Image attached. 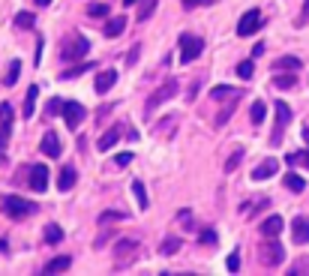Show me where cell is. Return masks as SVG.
Returning <instances> with one entry per match:
<instances>
[{"label":"cell","mask_w":309,"mask_h":276,"mask_svg":"<svg viewBox=\"0 0 309 276\" xmlns=\"http://www.w3.org/2000/svg\"><path fill=\"white\" fill-rule=\"evenodd\" d=\"M258 54H264V42H258V45L252 48V57H258Z\"/></svg>","instance_id":"cell-44"},{"label":"cell","mask_w":309,"mask_h":276,"mask_svg":"<svg viewBox=\"0 0 309 276\" xmlns=\"http://www.w3.org/2000/svg\"><path fill=\"white\" fill-rule=\"evenodd\" d=\"M153 9H156V0H144V3H141V9H138V21L144 24V21L153 15Z\"/></svg>","instance_id":"cell-27"},{"label":"cell","mask_w":309,"mask_h":276,"mask_svg":"<svg viewBox=\"0 0 309 276\" xmlns=\"http://www.w3.org/2000/svg\"><path fill=\"white\" fill-rule=\"evenodd\" d=\"M132 195H135L138 207H141V210H147V192H144V183H141V180L132 183Z\"/></svg>","instance_id":"cell-25"},{"label":"cell","mask_w":309,"mask_h":276,"mask_svg":"<svg viewBox=\"0 0 309 276\" xmlns=\"http://www.w3.org/2000/svg\"><path fill=\"white\" fill-rule=\"evenodd\" d=\"M291 237H294V243H309V219L306 216H297L291 222Z\"/></svg>","instance_id":"cell-11"},{"label":"cell","mask_w":309,"mask_h":276,"mask_svg":"<svg viewBox=\"0 0 309 276\" xmlns=\"http://www.w3.org/2000/svg\"><path fill=\"white\" fill-rule=\"evenodd\" d=\"M0 210H3L9 219H21V216L36 213V204L27 201V198H18V195H3V198H0Z\"/></svg>","instance_id":"cell-1"},{"label":"cell","mask_w":309,"mask_h":276,"mask_svg":"<svg viewBox=\"0 0 309 276\" xmlns=\"http://www.w3.org/2000/svg\"><path fill=\"white\" fill-rule=\"evenodd\" d=\"M36 96H39V87L30 84V90H27V96H24V117H27V120L36 114Z\"/></svg>","instance_id":"cell-20"},{"label":"cell","mask_w":309,"mask_h":276,"mask_svg":"<svg viewBox=\"0 0 309 276\" xmlns=\"http://www.w3.org/2000/svg\"><path fill=\"white\" fill-rule=\"evenodd\" d=\"M282 228H285V219H282V216H267V219L261 222V234H264V237H279Z\"/></svg>","instance_id":"cell-13"},{"label":"cell","mask_w":309,"mask_h":276,"mask_svg":"<svg viewBox=\"0 0 309 276\" xmlns=\"http://www.w3.org/2000/svg\"><path fill=\"white\" fill-rule=\"evenodd\" d=\"M231 111H234V102L225 105V111H222V114L216 117V126H225V123H228V117H231Z\"/></svg>","instance_id":"cell-38"},{"label":"cell","mask_w":309,"mask_h":276,"mask_svg":"<svg viewBox=\"0 0 309 276\" xmlns=\"http://www.w3.org/2000/svg\"><path fill=\"white\" fill-rule=\"evenodd\" d=\"M114 84H117V72H114V69H105V72L96 75V84H93V87H96V93H108Z\"/></svg>","instance_id":"cell-12"},{"label":"cell","mask_w":309,"mask_h":276,"mask_svg":"<svg viewBox=\"0 0 309 276\" xmlns=\"http://www.w3.org/2000/svg\"><path fill=\"white\" fill-rule=\"evenodd\" d=\"M174 93H177V78H168V81H165V84H162L156 93H150V96H147V102H144V114L150 117V114H153V111H156L162 102H168Z\"/></svg>","instance_id":"cell-2"},{"label":"cell","mask_w":309,"mask_h":276,"mask_svg":"<svg viewBox=\"0 0 309 276\" xmlns=\"http://www.w3.org/2000/svg\"><path fill=\"white\" fill-rule=\"evenodd\" d=\"M45 240H48V243H60V240H63V228L51 222V225L45 228Z\"/></svg>","instance_id":"cell-26"},{"label":"cell","mask_w":309,"mask_h":276,"mask_svg":"<svg viewBox=\"0 0 309 276\" xmlns=\"http://www.w3.org/2000/svg\"><path fill=\"white\" fill-rule=\"evenodd\" d=\"M138 54H141V45H132V51L126 54V63L132 66V63H138Z\"/></svg>","instance_id":"cell-40"},{"label":"cell","mask_w":309,"mask_h":276,"mask_svg":"<svg viewBox=\"0 0 309 276\" xmlns=\"http://www.w3.org/2000/svg\"><path fill=\"white\" fill-rule=\"evenodd\" d=\"M258 27H261V9H249L237 21V36H252Z\"/></svg>","instance_id":"cell-6"},{"label":"cell","mask_w":309,"mask_h":276,"mask_svg":"<svg viewBox=\"0 0 309 276\" xmlns=\"http://www.w3.org/2000/svg\"><path fill=\"white\" fill-rule=\"evenodd\" d=\"M294 84H297L294 75H276L273 78V87H279V90H288V87H294Z\"/></svg>","instance_id":"cell-28"},{"label":"cell","mask_w":309,"mask_h":276,"mask_svg":"<svg viewBox=\"0 0 309 276\" xmlns=\"http://www.w3.org/2000/svg\"><path fill=\"white\" fill-rule=\"evenodd\" d=\"M0 123H3V126H9V123H12V105H9V102L0 105Z\"/></svg>","instance_id":"cell-35"},{"label":"cell","mask_w":309,"mask_h":276,"mask_svg":"<svg viewBox=\"0 0 309 276\" xmlns=\"http://www.w3.org/2000/svg\"><path fill=\"white\" fill-rule=\"evenodd\" d=\"M177 249H180V237H168V240H162V249H159V252H162V255H174Z\"/></svg>","instance_id":"cell-31"},{"label":"cell","mask_w":309,"mask_h":276,"mask_svg":"<svg viewBox=\"0 0 309 276\" xmlns=\"http://www.w3.org/2000/svg\"><path fill=\"white\" fill-rule=\"evenodd\" d=\"M264 114H267V105L264 102H252V108H249V120L258 126V123H264Z\"/></svg>","instance_id":"cell-23"},{"label":"cell","mask_w":309,"mask_h":276,"mask_svg":"<svg viewBox=\"0 0 309 276\" xmlns=\"http://www.w3.org/2000/svg\"><path fill=\"white\" fill-rule=\"evenodd\" d=\"M63 105H66V99H60V96H54V99L48 102V117H54V114H63Z\"/></svg>","instance_id":"cell-34"},{"label":"cell","mask_w":309,"mask_h":276,"mask_svg":"<svg viewBox=\"0 0 309 276\" xmlns=\"http://www.w3.org/2000/svg\"><path fill=\"white\" fill-rule=\"evenodd\" d=\"M198 3H204V0H183V6H186V9H195Z\"/></svg>","instance_id":"cell-45"},{"label":"cell","mask_w":309,"mask_h":276,"mask_svg":"<svg viewBox=\"0 0 309 276\" xmlns=\"http://www.w3.org/2000/svg\"><path fill=\"white\" fill-rule=\"evenodd\" d=\"M241 162H243V150H234V153L228 156V162H225V174H231L237 165H241Z\"/></svg>","instance_id":"cell-32"},{"label":"cell","mask_w":309,"mask_h":276,"mask_svg":"<svg viewBox=\"0 0 309 276\" xmlns=\"http://www.w3.org/2000/svg\"><path fill=\"white\" fill-rule=\"evenodd\" d=\"M33 24H36L33 12H18L15 15V27H33Z\"/></svg>","instance_id":"cell-29"},{"label":"cell","mask_w":309,"mask_h":276,"mask_svg":"<svg viewBox=\"0 0 309 276\" xmlns=\"http://www.w3.org/2000/svg\"><path fill=\"white\" fill-rule=\"evenodd\" d=\"M201 243L213 246V243H216V231H204V234H201Z\"/></svg>","instance_id":"cell-42"},{"label":"cell","mask_w":309,"mask_h":276,"mask_svg":"<svg viewBox=\"0 0 309 276\" xmlns=\"http://www.w3.org/2000/svg\"><path fill=\"white\" fill-rule=\"evenodd\" d=\"M0 162H3V150H0Z\"/></svg>","instance_id":"cell-49"},{"label":"cell","mask_w":309,"mask_h":276,"mask_svg":"<svg viewBox=\"0 0 309 276\" xmlns=\"http://www.w3.org/2000/svg\"><path fill=\"white\" fill-rule=\"evenodd\" d=\"M75 180H78V171H75L72 165H66V168L60 171V177H57V189H60V192H69V189L75 186Z\"/></svg>","instance_id":"cell-16"},{"label":"cell","mask_w":309,"mask_h":276,"mask_svg":"<svg viewBox=\"0 0 309 276\" xmlns=\"http://www.w3.org/2000/svg\"><path fill=\"white\" fill-rule=\"evenodd\" d=\"M123 30H126V15H114V18H108V24H105V36H108V39H117Z\"/></svg>","instance_id":"cell-14"},{"label":"cell","mask_w":309,"mask_h":276,"mask_svg":"<svg viewBox=\"0 0 309 276\" xmlns=\"http://www.w3.org/2000/svg\"><path fill=\"white\" fill-rule=\"evenodd\" d=\"M6 141H9V129H0V147H6Z\"/></svg>","instance_id":"cell-43"},{"label":"cell","mask_w":309,"mask_h":276,"mask_svg":"<svg viewBox=\"0 0 309 276\" xmlns=\"http://www.w3.org/2000/svg\"><path fill=\"white\" fill-rule=\"evenodd\" d=\"M30 189L33 192H45L48 189V168L45 165H33L30 168Z\"/></svg>","instance_id":"cell-9"},{"label":"cell","mask_w":309,"mask_h":276,"mask_svg":"<svg viewBox=\"0 0 309 276\" xmlns=\"http://www.w3.org/2000/svg\"><path fill=\"white\" fill-rule=\"evenodd\" d=\"M276 171H279V162H276V159H264V162L252 171V180H267V177H273Z\"/></svg>","instance_id":"cell-15"},{"label":"cell","mask_w":309,"mask_h":276,"mask_svg":"<svg viewBox=\"0 0 309 276\" xmlns=\"http://www.w3.org/2000/svg\"><path fill=\"white\" fill-rule=\"evenodd\" d=\"M63 117H66L69 129H78V126L84 123V117H87V108H84L81 102H66L63 105Z\"/></svg>","instance_id":"cell-8"},{"label":"cell","mask_w":309,"mask_h":276,"mask_svg":"<svg viewBox=\"0 0 309 276\" xmlns=\"http://www.w3.org/2000/svg\"><path fill=\"white\" fill-rule=\"evenodd\" d=\"M18 75H21V60H9V69H6L3 84H6V87H12V84L18 81Z\"/></svg>","instance_id":"cell-21"},{"label":"cell","mask_w":309,"mask_h":276,"mask_svg":"<svg viewBox=\"0 0 309 276\" xmlns=\"http://www.w3.org/2000/svg\"><path fill=\"white\" fill-rule=\"evenodd\" d=\"M201 51H204V39L201 36H192V33L180 36V63H192Z\"/></svg>","instance_id":"cell-3"},{"label":"cell","mask_w":309,"mask_h":276,"mask_svg":"<svg viewBox=\"0 0 309 276\" xmlns=\"http://www.w3.org/2000/svg\"><path fill=\"white\" fill-rule=\"evenodd\" d=\"M303 165L309 168V150H303Z\"/></svg>","instance_id":"cell-46"},{"label":"cell","mask_w":309,"mask_h":276,"mask_svg":"<svg viewBox=\"0 0 309 276\" xmlns=\"http://www.w3.org/2000/svg\"><path fill=\"white\" fill-rule=\"evenodd\" d=\"M273 69L279 72V69H291V72H297L300 69V57H279L273 63Z\"/></svg>","instance_id":"cell-24"},{"label":"cell","mask_w":309,"mask_h":276,"mask_svg":"<svg viewBox=\"0 0 309 276\" xmlns=\"http://www.w3.org/2000/svg\"><path fill=\"white\" fill-rule=\"evenodd\" d=\"M39 150H42L45 156L57 159V156H60V138L54 135V132H45V135H42V144H39Z\"/></svg>","instance_id":"cell-10"},{"label":"cell","mask_w":309,"mask_h":276,"mask_svg":"<svg viewBox=\"0 0 309 276\" xmlns=\"http://www.w3.org/2000/svg\"><path fill=\"white\" fill-rule=\"evenodd\" d=\"M225 267H228L231 273H237V270H241V255H237V252H231V255L225 258Z\"/></svg>","instance_id":"cell-37"},{"label":"cell","mask_w":309,"mask_h":276,"mask_svg":"<svg viewBox=\"0 0 309 276\" xmlns=\"http://www.w3.org/2000/svg\"><path fill=\"white\" fill-rule=\"evenodd\" d=\"M237 96H241V90L225 87V84H219V87H213V90H210V99H213V102H219V99H237Z\"/></svg>","instance_id":"cell-19"},{"label":"cell","mask_w":309,"mask_h":276,"mask_svg":"<svg viewBox=\"0 0 309 276\" xmlns=\"http://www.w3.org/2000/svg\"><path fill=\"white\" fill-rule=\"evenodd\" d=\"M48 3H51V0H36V6H48Z\"/></svg>","instance_id":"cell-47"},{"label":"cell","mask_w":309,"mask_h":276,"mask_svg":"<svg viewBox=\"0 0 309 276\" xmlns=\"http://www.w3.org/2000/svg\"><path fill=\"white\" fill-rule=\"evenodd\" d=\"M288 123H291V108H288V102H276V126H273V135H270L273 147L282 141V132H285Z\"/></svg>","instance_id":"cell-5"},{"label":"cell","mask_w":309,"mask_h":276,"mask_svg":"<svg viewBox=\"0 0 309 276\" xmlns=\"http://www.w3.org/2000/svg\"><path fill=\"white\" fill-rule=\"evenodd\" d=\"M90 63H81V66H75V69H66V72H63V75H60V78H63V81H72V78H78V75H81V72H90Z\"/></svg>","instance_id":"cell-30"},{"label":"cell","mask_w":309,"mask_h":276,"mask_svg":"<svg viewBox=\"0 0 309 276\" xmlns=\"http://www.w3.org/2000/svg\"><path fill=\"white\" fill-rule=\"evenodd\" d=\"M120 135H123V126H111V129L99 138V150H111V147L120 141Z\"/></svg>","instance_id":"cell-17"},{"label":"cell","mask_w":309,"mask_h":276,"mask_svg":"<svg viewBox=\"0 0 309 276\" xmlns=\"http://www.w3.org/2000/svg\"><path fill=\"white\" fill-rule=\"evenodd\" d=\"M114 162L123 168V165H129V162H132V153H120V156H114Z\"/></svg>","instance_id":"cell-41"},{"label":"cell","mask_w":309,"mask_h":276,"mask_svg":"<svg viewBox=\"0 0 309 276\" xmlns=\"http://www.w3.org/2000/svg\"><path fill=\"white\" fill-rule=\"evenodd\" d=\"M87 51H90L87 39H84L81 33H75V36H72V42H69V45H63V54H60V57H66V60H81Z\"/></svg>","instance_id":"cell-7"},{"label":"cell","mask_w":309,"mask_h":276,"mask_svg":"<svg viewBox=\"0 0 309 276\" xmlns=\"http://www.w3.org/2000/svg\"><path fill=\"white\" fill-rule=\"evenodd\" d=\"M69 264H72V258H69V255L51 258V261L45 264V270H42V273H63V270H69Z\"/></svg>","instance_id":"cell-18"},{"label":"cell","mask_w":309,"mask_h":276,"mask_svg":"<svg viewBox=\"0 0 309 276\" xmlns=\"http://www.w3.org/2000/svg\"><path fill=\"white\" fill-rule=\"evenodd\" d=\"M252 72H255L252 60H243V63H237V75H241V78H252Z\"/></svg>","instance_id":"cell-36"},{"label":"cell","mask_w":309,"mask_h":276,"mask_svg":"<svg viewBox=\"0 0 309 276\" xmlns=\"http://www.w3.org/2000/svg\"><path fill=\"white\" fill-rule=\"evenodd\" d=\"M282 258H285L282 243L276 240V237H267V243L261 246V261H264L267 267H276V264H282Z\"/></svg>","instance_id":"cell-4"},{"label":"cell","mask_w":309,"mask_h":276,"mask_svg":"<svg viewBox=\"0 0 309 276\" xmlns=\"http://www.w3.org/2000/svg\"><path fill=\"white\" fill-rule=\"evenodd\" d=\"M285 186H288V189H291V192H303V189H306V180H303V177H300V174H285Z\"/></svg>","instance_id":"cell-22"},{"label":"cell","mask_w":309,"mask_h":276,"mask_svg":"<svg viewBox=\"0 0 309 276\" xmlns=\"http://www.w3.org/2000/svg\"><path fill=\"white\" fill-rule=\"evenodd\" d=\"M132 3H135V0H123V6H132Z\"/></svg>","instance_id":"cell-48"},{"label":"cell","mask_w":309,"mask_h":276,"mask_svg":"<svg viewBox=\"0 0 309 276\" xmlns=\"http://www.w3.org/2000/svg\"><path fill=\"white\" fill-rule=\"evenodd\" d=\"M111 219H120V222H126V213H114V210H108V213H102V216H99V222H105V225H108Z\"/></svg>","instance_id":"cell-39"},{"label":"cell","mask_w":309,"mask_h":276,"mask_svg":"<svg viewBox=\"0 0 309 276\" xmlns=\"http://www.w3.org/2000/svg\"><path fill=\"white\" fill-rule=\"evenodd\" d=\"M87 15H93V18H105V15H108V6H105V3H90V6H87Z\"/></svg>","instance_id":"cell-33"}]
</instances>
